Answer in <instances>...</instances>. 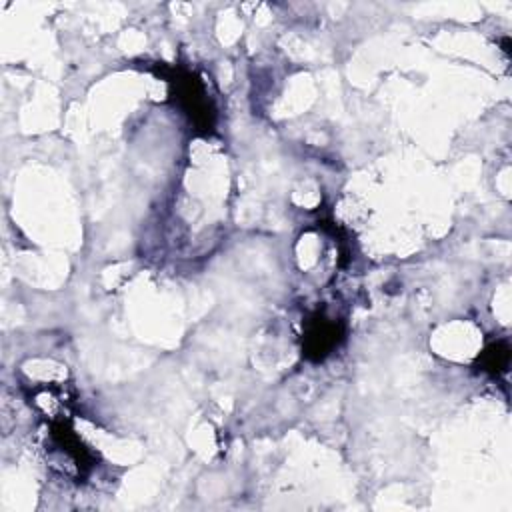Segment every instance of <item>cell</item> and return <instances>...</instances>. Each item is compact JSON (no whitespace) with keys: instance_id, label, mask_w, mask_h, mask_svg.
I'll list each match as a JSON object with an SVG mask.
<instances>
[{"instance_id":"3957f363","label":"cell","mask_w":512,"mask_h":512,"mask_svg":"<svg viewBox=\"0 0 512 512\" xmlns=\"http://www.w3.org/2000/svg\"><path fill=\"white\" fill-rule=\"evenodd\" d=\"M478 360H480V366L484 372L500 374L506 370V366L510 362V348L506 342H494L484 350V354Z\"/></svg>"},{"instance_id":"7a4b0ae2","label":"cell","mask_w":512,"mask_h":512,"mask_svg":"<svg viewBox=\"0 0 512 512\" xmlns=\"http://www.w3.org/2000/svg\"><path fill=\"white\" fill-rule=\"evenodd\" d=\"M344 338V330L338 320L316 312L304 330L302 354L312 362H322Z\"/></svg>"},{"instance_id":"6da1fadb","label":"cell","mask_w":512,"mask_h":512,"mask_svg":"<svg viewBox=\"0 0 512 512\" xmlns=\"http://www.w3.org/2000/svg\"><path fill=\"white\" fill-rule=\"evenodd\" d=\"M162 76L168 80L172 98H176L178 106L184 110L194 128L202 134H210L214 128L216 112L196 74L182 68H168L162 72Z\"/></svg>"}]
</instances>
